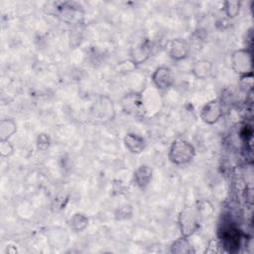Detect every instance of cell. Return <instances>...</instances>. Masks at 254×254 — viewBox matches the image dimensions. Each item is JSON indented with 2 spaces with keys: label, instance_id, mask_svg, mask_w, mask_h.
I'll use <instances>...</instances> for the list:
<instances>
[{
  "label": "cell",
  "instance_id": "obj_15",
  "mask_svg": "<svg viewBox=\"0 0 254 254\" xmlns=\"http://www.w3.org/2000/svg\"><path fill=\"white\" fill-rule=\"evenodd\" d=\"M87 224H88V218L83 213L76 212L69 219V226L75 232L84 230Z\"/></svg>",
  "mask_w": 254,
  "mask_h": 254
},
{
  "label": "cell",
  "instance_id": "obj_12",
  "mask_svg": "<svg viewBox=\"0 0 254 254\" xmlns=\"http://www.w3.org/2000/svg\"><path fill=\"white\" fill-rule=\"evenodd\" d=\"M95 110L96 114L101 120H112L114 117V105L108 97H100L96 104Z\"/></svg>",
  "mask_w": 254,
  "mask_h": 254
},
{
  "label": "cell",
  "instance_id": "obj_18",
  "mask_svg": "<svg viewBox=\"0 0 254 254\" xmlns=\"http://www.w3.org/2000/svg\"><path fill=\"white\" fill-rule=\"evenodd\" d=\"M36 144H37V148L39 150L46 151L51 145V138H50L49 134H46V133L39 134L37 137Z\"/></svg>",
  "mask_w": 254,
  "mask_h": 254
},
{
  "label": "cell",
  "instance_id": "obj_9",
  "mask_svg": "<svg viewBox=\"0 0 254 254\" xmlns=\"http://www.w3.org/2000/svg\"><path fill=\"white\" fill-rule=\"evenodd\" d=\"M151 52L152 44L148 39H145L130 50V61L136 65L144 64L150 58Z\"/></svg>",
  "mask_w": 254,
  "mask_h": 254
},
{
  "label": "cell",
  "instance_id": "obj_1",
  "mask_svg": "<svg viewBox=\"0 0 254 254\" xmlns=\"http://www.w3.org/2000/svg\"><path fill=\"white\" fill-rule=\"evenodd\" d=\"M195 156V149L192 144L185 139L177 138L171 144L168 157L177 166H185L190 163Z\"/></svg>",
  "mask_w": 254,
  "mask_h": 254
},
{
  "label": "cell",
  "instance_id": "obj_2",
  "mask_svg": "<svg viewBox=\"0 0 254 254\" xmlns=\"http://www.w3.org/2000/svg\"><path fill=\"white\" fill-rule=\"evenodd\" d=\"M54 14L64 23L68 25H79L84 19V12L81 7L74 2L54 3Z\"/></svg>",
  "mask_w": 254,
  "mask_h": 254
},
{
  "label": "cell",
  "instance_id": "obj_16",
  "mask_svg": "<svg viewBox=\"0 0 254 254\" xmlns=\"http://www.w3.org/2000/svg\"><path fill=\"white\" fill-rule=\"evenodd\" d=\"M191 246L188 239V237L182 236L181 238H178L175 240V242L172 245V252L178 253V254H185V253H190Z\"/></svg>",
  "mask_w": 254,
  "mask_h": 254
},
{
  "label": "cell",
  "instance_id": "obj_7",
  "mask_svg": "<svg viewBox=\"0 0 254 254\" xmlns=\"http://www.w3.org/2000/svg\"><path fill=\"white\" fill-rule=\"evenodd\" d=\"M152 81L154 85L160 90H167L171 88L175 82V76L172 69L168 66L157 67L152 74Z\"/></svg>",
  "mask_w": 254,
  "mask_h": 254
},
{
  "label": "cell",
  "instance_id": "obj_13",
  "mask_svg": "<svg viewBox=\"0 0 254 254\" xmlns=\"http://www.w3.org/2000/svg\"><path fill=\"white\" fill-rule=\"evenodd\" d=\"M212 68H213V65L211 62L207 60H198L193 63L191 66V73L196 78L204 79L211 74Z\"/></svg>",
  "mask_w": 254,
  "mask_h": 254
},
{
  "label": "cell",
  "instance_id": "obj_4",
  "mask_svg": "<svg viewBox=\"0 0 254 254\" xmlns=\"http://www.w3.org/2000/svg\"><path fill=\"white\" fill-rule=\"evenodd\" d=\"M231 67L232 69L241 76L252 75V57L248 49H239L231 55Z\"/></svg>",
  "mask_w": 254,
  "mask_h": 254
},
{
  "label": "cell",
  "instance_id": "obj_17",
  "mask_svg": "<svg viewBox=\"0 0 254 254\" xmlns=\"http://www.w3.org/2000/svg\"><path fill=\"white\" fill-rule=\"evenodd\" d=\"M223 9H224L225 15L228 18L233 19V18L237 17L240 13L241 2L240 1H225L224 5H223Z\"/></svg>",
  "mask_w": 254,
  "mask_h": 254
},
{
  "label": "cell",
  "instance_id": "obj_8",
  "mask_svg": "<svg viewBox=\"0 0 254 254\" xmlns=\"http://www.w3.org/2000/svg\"><path fill=\"white\" fill-rule=\"evenodd\" d=\"M167 52L172 60L182 61L189 56L190 52V46L186 40L177 38L169 42L167 46Z\"/></svg>",
  "mask_w": 254,
  "mask_h": 254
},
{
  "label": "cell",
  "instance_id": "obj_5",
  "mask_svg": "<svg viewBox=\"0 0 254 254\" xmlns=\"http://www.w3.org/2000/svg\"><path fill=\"white\" fill-rule=\"evenodd\" d=\"M123 110L133 116H142L146 112L142 95L140 93L132 92L124 95L121 99Z\"/></svg>",
  "mask_w": 254,
  "mask_h": 254
},
{
  "label": "cell",
  "instance_id": "obj_6",
  "mask_svg": "<svg viewBox=\"0 0 254 254\" xmlns=\"http://www.w3.org/2000/svg\"><path fill=\"white\" fill-rule=\"evenodd\" d=\"M223 109L219 99H212L205 103L200 110L201 120L209 125L216 123L222 116Z\"/></svg>",
  "mask_w": 254,
  "mask_h": 254
},
{
  "label": "cell",
  "instance_id": "obj_3",
  "mask_svg": "<svg viewBox=\"0 0 254 254\" xmlns=\"http://www.w3.org/2000/svg\"><path fill=\"white\" fill-rule=\"evenodd\" d=\"M179 227L182 236L190 237L198 228L200 223V214L194 207H186L179 214Z\"/></svg>",
  "mask_w": 254,
  "mask_h": 254
},
{
  "label": "cell",
  "instance_id": "obj_10",
  "mask_svg": "<svg viewBox=\"0 0 254 254\" xmlns=\"http://www.w3.org/2000/svg\"><path fill=\"white\" fill-rule=\"evenodd\" d=\"M124 145L132 154H140L146 148V141L141 135L127 133L124 137Z\"/></svg>",
  "mask_w": 254,
  "mask_h": 254
},
{
  "label": "cell",
  "instance_id": "obj_19",
  "mask_svg": "<svg viewBox=\"0 0 254 254\" xmlns=\"http://www.w3.org/2000/svg\"><path fill=\"white\" fill-rule=\"evenodd\" d=\"M14 153L12 144L7 141H0V154L2 157H10Z\"/></svg>",
  "mask_w": 254,
  "mask_h": 254
},
{
  "label": "cell",
  "instance_id": "obj_14",
  "mask_svg": "<svg viewBox=\"0 0 254 254\" xmlns=\"http://www.w3.org/2000/svg\"><path fill=\"white\" fill-rule=\"evenodd\" d=\"M17 131V124L11 118L0 121V141H7Z\"/></svg>",
  "mask_w": 254,
  "mask_h": 254
},
{
  "label": "cell",
  "instance_id": "obj_11",
  "mask_svg": "<svg viewBox=\"0 0 254 254\" xmlns=\"http://www.w3.org/2000/svg\"><path fill=\"white\" fill-rule=\"evenodd\" d=\"M152 177L153 170L147 165H142L135 170L133 174V182L138 188L144 189L150 184Z\"/></svg>",
  "mask_w": 254,
  "mask_h": 254
}]
</instances>
